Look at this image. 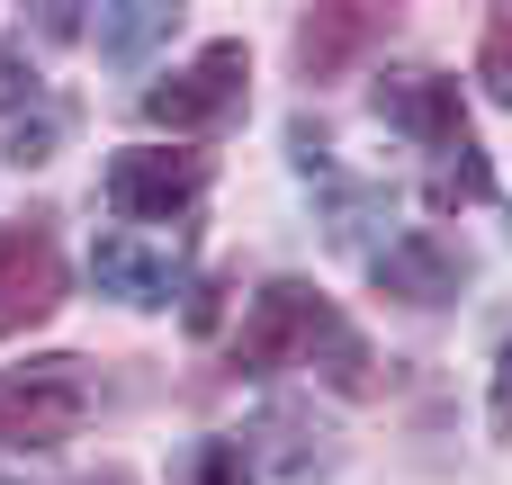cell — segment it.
I'll list each match as a JSON object with an SVG mask.
<instances>
[{
    "label": "cell",
    "instance_id": "1",
    "mask_svg": "<svg viewBox=\"0 0 512 485\" xmlns=\"http://www.w3.org/2000/svg\"><path fill=\"white\" fill-rule=\"evenodd\" d=\"M288 360L324 369L342 396H369V387H378L369 342H360V333L333 315V297L306 288V279H270V288L252 297L243 333H234V369H243V378H270V369H288Z\"/></svg>",
    "mask_w": 512,
    "mask_h": 485
},
{
    "label": "cell",
    "instance_id": "2",
    "mask_svg": "<svg viewBox=\"0 0 512 485\" xmlns=\"http://www.w3.org/2000/svg\"><path fill=\"white\" fill-rule=\"evenodd\" d=\"M243 72H252V54H243L234 36H216V45H198L171 81L144 90V117H153L162 135H207V126H225V117L243 108Z\"/></svg>",
    "mask_w": 512,
    "mask_h": 485
},
{
    "label": "cell",
    "instance_id": "3",
    "mask_svg": "<svg viewBox=\"0 0 512 485\" xmlns=\"http://www.w3.org/2000/svg\"><path fill=\"white\" fill-rule=\"evenodd\" d=\"M207 189V153L198 144H126L108 162V207L126 225H162V216H189Z\"/></svg>",
    "mask_w": 512,
    "mask_h": 485
},
{
    "label": "cell",
    "instance_id": "4",
    "mask_svg": "<svg viewBox=\"0 0 512 485\" xmlns=\"http://www.w3.org/2000/svg\"><path fill=\"white\" fill-rule=\"evenodd\" d=\"M63 306V261L45 234H0V342Z\"/></svg>",
    "mask_w": 512,
    "mask_h": 485
},
{
    "label": "cell",
    "instance_id": "5",
    "mask_svg": "<svg viewBox=\"0 0 512 485\" xmlns=\"http://www.w3.org/2000/svg\"><path fill=\"white\" fill-rule=\"evenodd\" d=\"M387 27H396V9H306V18H297V63H306V81H315V90L342 81Z\"/></svg>",
    "mask_w": 512,
    "mask_h": 485
},
{
    "label": "cell",
    "instance_id": "6",
    "mask_svg": "<svg viewBox=\"0 0 512 485\" xmlns=\"http://www.w3.org/2000/svg\"><path fill=\"white\" fill-rule=\"evenodd\" d=\"M81 387L72 378H0V441H27V450H54L81 432Z\"/></svg>",
    "mask_w": 512,
    "mask_h": 485
},
{
    "label": "cell",
    "instance_id": "7",
    "mask_svg": "<svg viewBox=\"0 0 512 485\" xmlns=\"http://www.w3.org/2000/svg\"><path fill=\"white\" fill-rule=\"evenodd\" d=\"M90 279H99L108 297H126V306H171V288H180V261H171L162 243L99 234V243H90Z\"/></svg>",
    "mask_w": 512,
    "mask_h": 485
},
{
    "label": "cell",
    "instance_id": "8",
    "mask_svg": "<svg viewBox=\"0 0 512 485\" xmlns=\"http://www.w3.org/2000/svg\"><path fill=\"white\" fill-rule=\"evenodd\" d=\"M459 279H468V261H459L450 243H432V234H405V243L378 252V288H387L396 306H450Z\"/></svg>",
    "mask_w": 512,
    "mask_h": 485
},
{
    "label": "cell",
    "instance_id": "9",
    "mask_svg": "<svg viewBox=\"0 0 512 485\" xmlns=\"http://www.w3.org/2000/svg\"><path fill=\"white\" fill-rule=\"evenodd\" d=\"M378 117L414 126L432 153L468 144V117H459V90H450V72H405V81H387V90H378Z\"/></svg>",
    "mask_w": 512,
    "mask_h": 485
},
{
    "label": "cell",
    "instance_id": "10",
    "mask_svg": "<svg viewBox=\"0 0 512 485\" xmlns=\"http://www.w3.org/2000/svg\"><path fill=\"white\" fill-rule=\"evenodd\" d=\"M486 189H495L486 153H477V144H450V153H432V180H423V207H432V216H450V207H477Z\"/></svg>",
    "mask_w": 512,
    "mask_h": 485
},
{
    "label": "cell",
    "instance_id": "11",
    "mask_svg": "<svg viewBox=\"0 0 512 485\" xmlns=\"http://www.w3.org/2000/svg\"><path fill=\"white\" fill-rule=\"evenodd\" d=\"M180 27V0H144V9H99V45L108 54H144L153 36Z\"/></svg>",
    "mask_w": 512,
    "mask_h": 485
},
{
    "label": "cell",
    "instance_id": "12",
    "mask_svg": "<svg viewBox=\"0 0 512 485\" xmlns=\"http://www.w3.org/2000/svg\"><path fill=\"white\" fill-rule=\"evenodd\" d=\"M477 81H486V99L512 108V9L486 18V45H477Z\"/></svg>",
    "mask_w": 512,
    "mask_h": 485
},
{
    "label": "cell",
    "instance_id": "13",
    "mask_svg": "<svg viewBox=\"0 0 512 485\" xmlns=\"http://www.w3.org/2000/svg\"><path fill=\"white\" fill-rule=\"evenodd\" d=\"M27 99H36V63L18 45H0V108H27Z\"/></svg>",
    "mask_w": 512,
    "mask_h": 485
},
{
    "label": "cell",
    "instance_id": "14",
    "mask_svg": "<svg viewBox=\"0 0 512 485\" xmlns=\"http://www.w3.org/2000/svg\"><path fill=\"white\" fill-rule=\"evenodd\" d=\"M234 477H243V441H216L207 468H198V485H234Z\"/></svg>",
    "mask_w": 512,
    "mask_h": 485
},
{
    "label": "cell",
    "instance_id": "15",
    "mask_svg": "<svg viewBox=\"0 0 512 485\" xmlns=\"http://www.w3.org/2000/svg\"><path fill=\"white\" fill-rule=\"evenodd\" d=\"M45 153H54V126H18L9 135V162H45Z\"/></svg>",
    "mask_w": 512,
    "mask_h": 485
},
{
    "label": "cell",
    "instance_id": "16",
    "mask_svg": "<svg viewBox=\"0 0 512 485\" xmlns=\"http://www.w3.org/2000/svg\"><path fill=\"white\" fill-rule=\"evenodd\" d=\"M495 423H512V342H504V360H495Z\"/></svg>",
    "mask_w": 512,
    "mask_h": 485
}]
</instances>
